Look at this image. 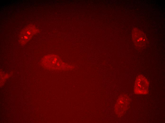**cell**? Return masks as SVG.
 Returning a JSON list of instances; mask_svg holds the SVG:
<instances>
[{"label": "cell", "mask_w": 165, "mask_h": 123, "mask_svg": "<svg viewBox=\"0 0 165 123\" xmlns=\"http://www.w3.org/2000/svg\"><path fill=\"white\" fill-rule=\"evenodd\" d=\"M149 86V82L143 75H140L136 77L134 87V92L137 94H147Z\"/></svg>", "instance_id": "6da1fadb"}, {"label": "cell", "mask_w": 165, "mask_h": 123, "mask_svg": "<svg viewBox=\"0 0 165 123\" xmlns=\"http://www.w3.org/2000/svg\"><path fill=\"white\" fill-rule=\"evenodd\" d=\"M130 102L129 97L126 95L120 96L115 105V109L116 114L119 116L123 115L128 108Z\"/></svg>", "instance_id": "7a4b0ae2"}, {"label": "cell", "mask_w": 165, "mask_h": 123, "mask_svg": "<svg viewBox=\"0 0 165 123\" xmlns=\"http://www.w3.org/2000/svg\"><path fill=\"white\" fill-rule=\"evenodd\" d=\"M47 60V65L51 66L52 67L58 69L70 67V66L64 62L58 56L56 55L49 56Z\"/></svg>", "instance_id": "3957f363"}]
</instances>
